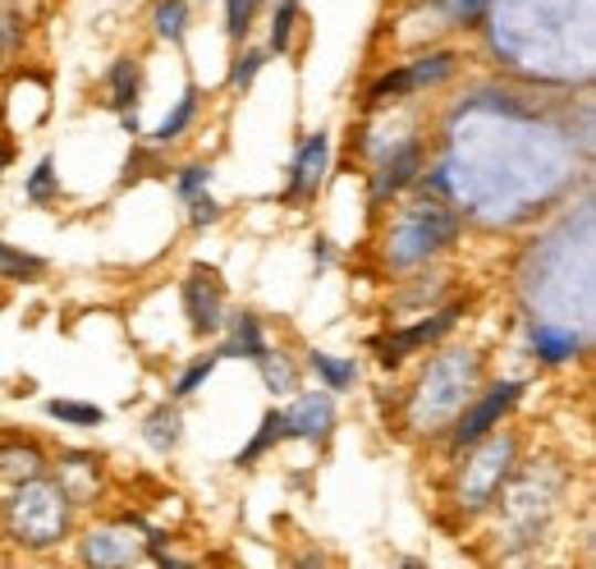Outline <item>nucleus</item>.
Returning <instances> with one entry per match:
<instances>
[{
	"label": "nucleus",
	"instance_id": "6e6552de",
	"mask_svg": "<svg viewBox=\"0 0 596 569\" xmlns=\"http://www.w3.org/2000/svg\"><path fill=\"white\" fill-rule=\"evenodd\" d=\"M266 350H271V340H266V327H262L258 312H234V318H230V340L216 354H221V359H253V363H262Z\"/></svg>",
	"mask_w": 596,
	"mask_h": 569
},
{
	"label": "nucleus",
	"instance_id": "f03ea898",
	"mask_svg": "<svg viewBox=\"0 0 596 569\" xmlns=\"http://www.w3.org/2000/svg\"><path fill=\"white\" fill-rule=\"evenodd\" d=\"M519 382H495L478 404H468L463 414L450 423V446L454 451H468V446H478V441L487 436V432H495L500 427V418L514 408V400H519Z\"/></svg>",
	"mask_w": 596,
	"mask_h": 569
},
{
	"label": "nucleus",
	"instance_id": "f257e3e1",
	"mask_svg": "<svg viewBox=\"0 0 596 569\" xmlns=\"http://www.w3.org/2000/svg\"><path fill=\"white\" fill-rule=\"evenodd\" d=\"M478 446L482 451H478L473 464H463V487H459V496L468 500V510H482V505H491L500 496V483H505V473H510V464L519 455L514 436H491L487 432Z\"/></svg>",
	"mask_w": 596,
	"mask_h": 569
},
{
	"label": "nucleus",
	"instance_id": "4be33fe9",
	"mask_svg": "<svg viewBox=\"0 0 596 569\" xmlns=\"http://www.w3.org/2000/svg\"><path fill=\"white\" fill-rule=\"evenodd\" d=\"M532 344H537V354L546 363H564V359L578 354V340L574 335H555L551 327H532Z\"/></svg>",
	"mask_w": 596,
	"mask_h": 569
},
{
	"label": "nucleus",
	"instance_id": "bb28decb",
	"mask_svg": "<svg viewBox=\"0 0 596 569\" xmlns=\"http://www.w3.org/2000/svg\"><path fill=\"white\" fill-rule=\"evenodd\" d=\"M216 220H221V203H216L207 188H202L198 198H188V226L202 230V226H216Z\"/></svg>",
	"mask_w": 596,
	"mask_h": 569
},
{
	"label": "nucleus",
	"instance_id": "a878e982",
	"mask_svg": "<svg viewBox=\"0 0 596 569\" xmlns=\"http://www.w3.org/2000/svg\"><path fill=\"white\" fill-rule=\"evenodd\" d=\"M207 184H211V166H202V162H188V166L175 175V194L188 203V198H198Z\"/></svg>",
	"mask_w": 596,
	"mask_h": 569
},
{
	"label": "nucleus",
	"instance_id": "4468645a",
	"mask_svg": "<svg viewBox=\"0 0 596 569\" xmlns=\"http://www.w3.org/2000/svg\"><path fill=\"white\" fill-rule=\"evenodd\" d=\"M414 79H409V65H399V70H386L381 79H376L367 87V106H386V102H404V97H414Z\"/></svg>",
	"mask_w": 596,
	"mask_h": 569
},
{
	"label": "nucleus",
	"instance_id": "a211bd4d",
	"mask_svg": "<svg viewBox=\"0 0 596 569\" xmlns=\"http://www.w3.org/2000/svg\"><path fill=\"white\" fill-rule=\"evenodd\" d=\"M258 368H262L266 386H271L275 395H294V391H299V368L290 363V354H275V350H266V359H262Z\"/></svg>",
	"mask_w": 596,
	"mask_h": 569
},
{
	"label": "nucleus",
	"instance_id": "9d476101",
	"mask_svg": "<svg viewBox=\"0 0 596 569\" xmlns=\"http://www.w3.org/2000/svg\"><path fill=\"white\" fill-rule=\"evenodd\" d=\"M179 436H184V418H179V408L175 404H161V408H151L147 423H143V441L156 451V455H170L179 446Z\"/></svg>",
	"mask_w": 596,
	"mask_h": 569
},
{
	"label": "nucleus",
	"instance_id": "39448f33",
	"mask_svg": "<svg viewBox=\"0 0 596 569\" xmlns=\"http://www.w3.org/2000/svg\"><path fill=\"white\" fill-rule=\"evenodd\" d=\"M326 162H331V134H307L294 152V166H290V188H285V203L303 207L322 194V179H326Z\"/></svg>",
	"mask_w": 596,
	"mask_h": 569
},
{
	"label": "nucleus",
	"instance_id": "2eb2a0df",
	"mask_svg": "<svg viewBox=\"0 0 596 569\" xmlns=\"http://www.w3.org/2000/svg\"><path fill=\"white\" fill-rule=\"evenodd\" d=\"M275 441H285V414H280V408H271V414L262 418V432L253 436V441H248V446L234 455V464L243 468V464H258L271 446H275Z\"/></svg>",
	"mask_w": 596,
	"mask_h": 569
},
{
	"label": "nucleus",
	"instance_id": "f3484780",
	"mask_svg": "<svg viewBox=\"0 0 596 569\" xmlns=\"http://www.w3.org/2000/svg\"><path fill=\"white\" fill-rule=\"evenodd\" d=\"M194 115H198V87H188L184 97H179V106H175V111L161 120V130H156V143L170 147L175 138H184V130H188V124H194Z\"/></svg>",
	"mask_w": 596,
	"mask_h": 569
},
{
	"label": "nucleus",
	"instance_id": "f8f14e48",
	"mask_svg": "<svg viewBox=\"0 0 596 569\" xmlns=\"http://www.w3.org/2000/svg\"><path fill=\"white\" fill-rule=\"evenodd\" d=\"M307 368L322 376L326 391H349V386L358 382V363H354V359H335V354H326V350H312V354H307Z\"/></svg>",
	"mask_w": 596,
	"mask_h": 569
},
{
	"label": "nucleus",
	"instance_id": "423d86ee",
	"mask_svg": "<svg viewBox=\"0 0 596 569\" xmlns=\"http://www.w3.org/2000/svg\"><path fill=\"white\" fill-rule=\"evenodd\" d=\"M280 414H285V441L299 436V441H317V446H326L331 432H335V400H331V391H307L290 408H280Z\"/></svg>",
	"mask_w": 596,
	"mask_h": 569
},
{
	"label": "nucleus",
	"instance_id": "dca6fc26",
	"mask_svg": "<svg viewBox=\"0 0 596 569\" xmlns=\"http://www.w3.org/2000/svg\"><path fill=\"white\" fill-rule=\"evenodd\" d=\"M46 262L33 252H19L14 244H0V280H42Z\"/></svg>",
	"mask_w": 596,
	"mask_h": 569
},
{
	"label": "nucleus",
	"instance_id": "7ed1b4c3",
	"mask_svg": "<svg viewBox=\"0 0 596 569\" xmlns=\"http://www.w3.org/2000/svg\"><path fill=\"white\" fill-rule=\"evenodd\" d=\"M184 312L198 335H216L226 327V284L216 267H194L184 276Z\"/></svg>",
	"mask_w": 596,
	"mask_h": 569
},
{
	"label": "nucleus",
	"instance_id": "393cba45",
	"mask_svg": "<svg viewBox=\"0 0 596 569\" xmlns=\"http://www.w3.org/2000/svg\"><path fill=\"white\" fill-rule=\"evenodd\" d=\"M216 363H221V354H207V359H198L194 368H184V376L175 382V400H188V395H198V386H207V376L216 372Z\"/></svg>",
	"mask_w": 596,
	"mask_h": 569
},
{
	"label": "nucleus",
	"instance_id": "ddd939ff",
	"mask_svg": "<svg viewBox=\"0 0 596 569\" xmlns=\"http://www.w3.org/2000/svg\"><path fill=\"white\" fill-rule=\"evenodd\" d=\"M151 28H156V38H161V42H184V33H188V0H156Z\"/></svg>",
	"mask_w": 596,
	"mask_h": 569
},
{
	"label": "nucleus",
	"instance_id": "6ab92c4d",
	"mask_svg": "<svg viewBox=\"0 0 596 569\" xmlns=\"http://www.w3.org/2000/svg\"><path fill=\"white\" fill-rule=\"evenodd\" d=\"M46 414L55 423H70V427H102L106 423V414H102L97 404H79V400H51Z\"/></svg>",
	"mask_w": 596,
	"mask_h": 569
},
{
	"label": "nucleus",
	"instance_id": "20e7f679",
	"mask_svg": "<svg viewBox=\"0 0 596 569\" xmlns=\"http://www.w3.org/2000/svg\"><path fill=\"white\" fill-rule=\"evenodd\" d=\"M459 312H463V303H450V308L431 312V318H422V322H414V327H404V331H395V335H381V340H376V359H381L386 368L404 363L409 354H418L422 344H436L446 331H454Z\"/></svg>",
	"mask_w": 596,
	"mask_h": 569
},
{
	"label": "nucleus",
	"instance_id": "cd10ccee",
	"mask_svg": "<svg viewBox=\"0 0 596 569\" xmlns=\"http://www.w3.org/2000/svg\"><path fill=\"white\" fill-rule=\"evenodd\" d=\"M6 166H10V147H6V143H0V170H6Z\"/></svg>",
	"mask_w": 596,
	"mask_h": 569
},
{
	"label": "nucleus",
	"instance_id": "0eeeda50",
	"mask_svg": "<svg viewBox=\"0 0 596 569\" xmlns=\"http://www.w3.org/2000/svg\"><path fill=\"white\" fill-rule=\"evenodd\" d=\"M418 170H422V143H418V138L399 143V147L386 156V162L372 170V203L395 198L404 184H414V179H418Z\"/></svg>",
	"mask_w": 596,
	"mask_h": 569
},
{
	"label": "nucleus",
	"instance_id": "5701e85b",
	"mask_svg": "<svg viewBox=\"0 0 596 569\" xmlns=\"http://www.w3.org/2000/svg\"><path fill=\"white\" fill-rule=\"evenodd\" d=\"M266 60H271L266 46H248V51H239V55H234V70H230V83H234L239 92H243V87H253Z\"/></svg>",
	"mask_w": 596,
	"mask_h": 569
},
{
	"label": "nucleus",
	"instance_id": "b1692460",
	"mask_svg": "<svg viewBox=\"0 0 596 569\" xmlns=\"http://www.w3.org/2000/svg\"><path fill=\"white\" fill-rule=\"evenodd\" d=\"M262 6H266V0H226V33H230V42L248 38V28H253Z\"/></svg>",
	"mask_w": 596,
	"mask_h": 569
},
{
	"label": "nucleus",
	"instance_id": "412c9836",
	"mask_svg": "<svg viewBox=\"0 0 596 569\" xmlns=\"http://www.w3.org/2000/svg\"><path fill=\"white\" fill-rule=\"evenodd\" d=\"M294 28H299V0H280V10L271 19V55H285L294 46Z\"/></svg>",
	"mask_w": 596,
	"mask_h": 569
},
{
	"label": "nucleus",
	"instance_id": "1a4fd4ad",
	"mask_svg": "<svg viewBox=\"0 0 596 569\" xmlns=\"http://www.w3.org/2000/svg\"><path fill=\"white\" fill-rule=\"evenodd\" d=\"M138 87H143V60L138 55H119L111 65V74H106V106L119 111V115H134Z\"/></svg>",
	"mask_w": 596,
	"mask_h": 569
},
{
	"label": "nucleus",
	"instance_id": "9b49d317",
	"mask_svg": "<svg viewBox=\"0 0 596 569\" xmlns=\"http://www.w3.org/2000/svg\"><path fill=\"white\" fill-rule=\"evenodd\" d=\"M454 70H459V51H427V55H418L414 65H409V79H414V87L422 92V87L446 83Z\"/></svg>",
	"mask_w": 596,
	"mask_h": 569
},
{
	"label": "nucleus",
	"instance_id": "aec40b11",
	"mask_svg": "<svg viewBox=\"0 0 596 569\" xmlns=\"http://www.w3.org/2000/svg\"><path fill=\"white\" fill-rule=\"evenodd\" d=\"M23 194H28V203H33V207H46V203H55V198H60V179H55V162H51V156H42L38 170L28 175Z\"/></svg>",
	"mask_w": 596,
	"mask_h": 569
}]
</instances>
